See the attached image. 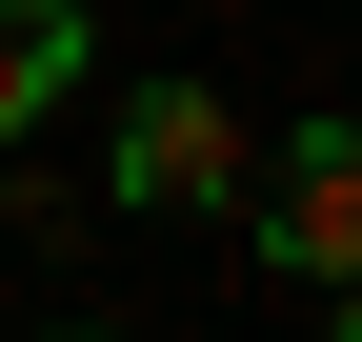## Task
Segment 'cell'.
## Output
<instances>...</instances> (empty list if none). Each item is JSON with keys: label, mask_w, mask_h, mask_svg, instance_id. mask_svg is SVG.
Listing matches in <instances>:
<instances>
[{"label": "cell", "mask_w": 362, "mask_h": 342, "mask_svg": "<svg viewBox=\"0 0 362 342\" xmlns=\"http://www.w3.org/2000/svg\"><path fill=\"white\" fill-rule=\"evenodd\" d=\"M61 81H81V0H0V161L61 121Z\"/></svg>", "instance_id": "3957f363"}, {"label": "cell", "mask_w": 362, "mask_h": 342, "mask_svg": "<svg viewBox=\"0 0 362 342\" xmlns=\"http://www.w3.org/2000/svg\"><path fill=\"white\" fill-rule=\"evenodd\" d=\"M342 342H362V302H342Z\"/></svg>", "instance_id": "277c9868"}, {"label": "cell", "mask_w": 362, "mask_h": 342, "mask_svg": "<svg viewBox=\"0 0 362 342\" xmlns=\"http://www.w3.org/2000/svg\"><path fill=\"white\" fill-rule=\"evenodd\" d=\"M242 201H262V262H302V282H342V302H362V121L282 141Z\"/></svg>", "instance_id": "7a4b0ae2"}, {"label": "cell", "mask_w": 362, "mask_h": 342, "mask_svg": "<svg viewBox=\"0 0 362 342\" xmlns=\"http://www.w3.org/2000/svg\"><path fill=\"white\" fill-rule=\"evenodd\" d=\"M242 182H262L242 101H221V81H141V121H121V201H161V222H202V201H242Z\"/></svg>", "instance_id": "6da1fadb"}]
</instances>
